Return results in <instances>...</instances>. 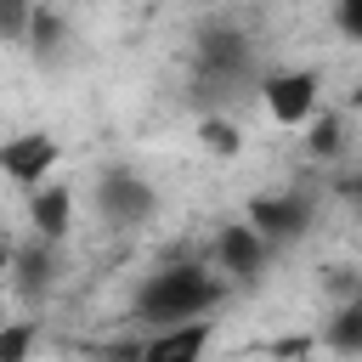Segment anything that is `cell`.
Here are the masks:
<instances>
[{
	"mask_svg": "<svg viewBox=\"0 0 362 362\" xmlns=\"http://www.w3.org/2000/svg\"><path fill=\"white\" fill-rule=\"evenodd\" d=\"M221 300H226V283L215 277V266H198V260L158 266V272L136 288V322H147L153 334H158V328H181V322L209 317Z\"/></svg>",
	"mask_w": 362,
	"mask_h": 362,
	"instance_id": "6da1fadb",
	"label": "cell"
},
{
	"mask_svg": "<svg viewBox=\"0 0 362 362\" xmlns=\"http://www.w3.org/2000/svg\"><path fill=\"white\" fill-rule=\"evenodd\" d=\"M153 209H158V192L141 170L113 164L96 175V215L107 226H141V221H153Z\"/></svg>",
	"mask_w": 362,
	"mask_h": 362,
	"instance_id": "7a4b0ae2",
	"label": "cell"
},
{
	"mask_svg": "<svg viewBox=\"0 0 362 362\" xmlns=\"http://www.w3.org/2000/svg\"><path fill=\"white\" fill-rule=\"evenodd\" d=\"M249 226L272 249L300 243L305 226H311V192H260V198H249Z\"/></svg>",
	"mask_w": 362,
	"mask_h": 362,
	"instance_id": "3957f363",
	"label": "cell"
},
{
	"mask_svg": "<svg viewBox=\"0 0 362 362\" xmlns=\"http://www.w3.org/2000/svg\"><path fill=\"white\" fill-rule=\"evenodd\" d=\"M57 158H62V147H57L51 130H23V136H6L0 141V175L17 181V187H28V192H40L51 181Z\"/></svg>",
	"mask_w": 362,
	"mask_h": 362,
	"instance_id": "277c9868",
	"label": "cell"
},
{
	"mask_svg": "<svg viewBox=\"0 0 362 362\" xmlns=\"http://www.w3.org/2000/svg\"><path fill=\"white\" fill-rule=\"evenodd\" d=\"M277 249L249 226V221H238V226H221L215 232V277L232 288V283H255L260 272H266V260H272Z\"/></svg>",
	"mask_w": 362,
	"mask_h": 362,
	"instance_id": "5b68a950",
	"label": "cell"
},
{
	"mask_svg": "<svg viewBox=\"0 0 362 362\" xmlns=\"http://www.w3.org/2000/svg\"><path fill=\"white\" fill-rule=\"evenodd\" d=\"M317 90H322V79L311 68H277V74L260 79V102H266V113L277 124H311Z\"/></svg>",
	"mask_w": 362,
	"mask_h": 362,
	"instance_id": "8992f818",
	"label": "cell"
},
{
	"mask_svg": "<svg viewBox=\"0 0 362 362\" xmlns=\"http://www.w3.org/2000/svg\"><path fill=\"white\" fill-rule=\"evenodd\" d=\"M215 339V317H198V322H181V328H158L136 345V362H204Z\"/></svg>",
	"mask_w": 362,
	"mask_h": 362,
	"instance_id": "52a82bcc",
	"label": "cell"
},
{
	"mask_svg": "<svg viewBox=\"0 0 362 362\" xmlns=\"http://www.w3.org/2000/svg\"><path fill=\"white\" fill-rule=\"evenodd\" d=\"M198 74H204L209 85H226V90H232V85L249 74V40L232 34V28L204 34V45H198Z\"/></svg>",
	"mask_w": 362,
	"mask_h": 362,
	"instance_id": "ba28073f",
	"label": "cell"
},
{
	"mask_svg": "<svg viewBox=\"0 0 362 362\" xmlns=\"http://www.w3.org/2000/svg\"><path fill=\"white\" fill-rule=\"evenodd\" d=\"M28 226H34L40 243L57 249V243L74 232V192H68L62 181H45L40 192H28Z\"/></svg>",
	"mask_w": 362,
	"mask_h": 362,
	"instance_id": "9c48e42d",
	"label": "cell"
},
{
	"mask_svg": "<svg viewBox=\"0 0 362 362\" xmlns=\"http://www.w3.org/2000/svg\"><path fill=\"white\" fill-rule=\"evenodd\" d=\"M51 283H57V249L51 243H40V238H28L23 249H11V288L34 305V300H45L51 294Z\"/></svg>",
	"mask_w": 362,
	"mask_h": 362,
	"instance_id": "30bf717a",
	"label": "cell"
},
{
	"mask_svg": "<svg viewBox=\"0 0 362 362\" xmlns=\"http://www.w3.org/2000/svg\"><path fill=\"white\" fill-rule=\"evenodd\" d=\"M322 345L339 356H362V288L345 305H334V317L322 322Z\"/></svg>",
	"mask_w": 362,
	"mask_h": 362,
	"instance_id": "8fae6325",
	"label": "cell"
},
{
	"mask_svg": "<svg viewBox=\"0 0 362 362\" xmlns=\"http://www.w3.org/2000/svg\"><path fill=\"white\" fill-rule=\"evenodd\" d=\"M305 153H311V158H339V153H345V113L317 107L311 124H305Z\"/></svg>",
	"mask_w": 362,
	"mask_h": 362,
	"instance_id": "7c38bea8",
	"label": "cell"
},
{
	"mask_svg": "<svg viewBox=\"0 0 362 362\" xmlns=\"http://www.w3.org/2000/svg\"><path fill=\"white\" fill-rule=\"evenodd\" d=\"M198 147H204L209 158H238V153H243V130H238L226 113H204V119H198Z\"/></svg>",
	"mask_w": 362,
	"mask_h": 362,
	"instance_id": "4fadbf2b",
	"label": "cell"
},
{
	"mask_svg": "<svg viewBox=\"0 0 362 362\" xmlns=\"http://www.w3.org/2000/svg\"><path fill=\"white\" fill-rule=\"evenodd\" d=\"M62 34H68V23H62V11L57 6H34L28 11V45L45 57V51H57L62 45Z\"/></svg>",
	"mask_w": 362,
	"mask_h": 362,
	"instance_id": "5bb4252c",
	"label": "cell"
},
{
	"mask_svg": "<svg viewBox=\"0 0 362 362\" xmlns=\"http://www.w3.org/2000/svg\"><path fill=\"white\" fill-rule=\"evenodd\" d=\"M34 339H40V322L34 317L0 322V362H28L34 356Z\"/></svg>",
	"mask_w": 362,
	"mask_h": 362,
	"instance_id": "9a60e30c",
	"label": "cell"
},
{
	"mask_svg": "<svg viewBox=\"0 0 362 362\" xmlns=\"http://www.w3.org/2000/svg\"><path fill=\"white\" fill-rule=\"evenodd\" d=\"M28 11L23 0H0V40H28Z\"/></svg>",
	"mask_w": 362,
	"mask_h": 362,
	"instance_id": "2e32d148",
	"label": "cell"
},
{
	"mask_svg": "<svg viewBox=\"0 0 362 362\" xmlns=\"http://www.w3.org/2000/svg\"><path fill=\"white\" fill-rule=\"evenodd\" d=\"M322 283H328V294L345 305V300L362 288V272H351V266H328V277H322Z\"/></svg>",
	"mask_w": 362,
	"mask_h": 362,
	"instance_id": "e0dca14e",
	"label": "cell"
},
{
	"mask_svg": "<svg viewBox=\"0 0 362 362\" xmlns=\"http://www.w3.org/2000/svg\"><path fill=\"white\" fill-rule=\"evenodd\" d=\"M334 28L362 45V0H339V6H334Z\"/></svg>",
	"mask_w": 362,
	"mask_h": 362,
	"instance_id": "ac0fdd59",
	"label": "cell"
},
{
	"mask_svg": "<svg viewBox=\"0 0 362 362\" xmlns=\"http://www.w3.org/2000/svg\"><path fill=\"white\" fill-rule=\"evenodd\" d=\"M345 192H351V204L362 209V175H351V181H345Z\"/></svg>",
	"mask_w": 362,
	"mask_h": 362,
	"instance_id": "d6986e66",
	"label": "cell"
},
{
	"mask_svg": "<svg viewBox=\"0 0 362 362\" xmlns=\"http://www.w3.org/2000/svg\"><path fill=\"white\" fill-rule=\"evenodd\" d=\"M0 277H11V243H0Z\"/></svg>",
	"mask_w": 362,
	"mask_h": 362,
	"instance_id": "ffe728a7",
	"label": "cell"
},
{
	"mask_svg": "<svg viewBox=\"0 0 362 362\" xmlns=\"http://www.w3.org/2000/svg\"><path fill=\"white\" fill-rule=\"evenodd\" d=\"M351 113H362V79H356V90H351Z\"/></svg>",
	"mask_w": 362,
	"mask_h": 362,
	"instance_id": "44dd1931",
	"label": "cell"
},
{
	"mask_svg": "<svg viewBox=\"0 0 362 362\" xmlns=\"http://www.w3.org/2000/svg\"><path fill=\"white\" fill-rule=\"evenodd\" d=\"M102 362H136V351H130V356H102Z\"/></svg>",
	"mask_w": 362,
	"mask_h": 362,
	"instance_id": "7402d4cb",
	"label": "cell"
}]
</instances>
